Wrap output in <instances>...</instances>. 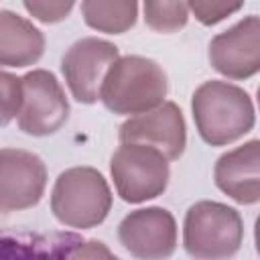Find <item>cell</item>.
<instances>
[{"instance_id":"cell-1","label":"cell","mask_w":260,"mask_h":260,"mask_svg":"<svg viewBox=\"0 0 260 260\" xmlns=\"http://www.w3.org/2000/svg\"><path fill=\"white\" fill-rule=\"evenodd\" d=\"M191 110L199 136L211 146H225L240 140L256 122L250 95L242 87L219 79L205 81L195 89Z\"/></svg>"},{"instance_id":"cell-2","label":"cell","mask_w":260,"mask_h":260,"mask_svg":"<svg viewBox=\"0 0 260 260\" xmlns=\"http://www.w3.org/2000/svg\"><path fill=\"white\" fill-rule=\"evenodd\" d=\"M167 91V75L156 61L140 55H126L118 57L108 69L100 100L112 114L136 116L160 106Z\"/></svg>"},{"instance_id":"cell-3","label":"cell","mask_w":260,"mask_h":260,"mask_svg":"<svg viewBox=\"0 0 260 260\" xmlns=\"http://www.w3.org/2000/svg\"><path fill=\"white\" fill-rule=\"evenodd\" d=\"M110 209V185L93 167H71L57 177L51 191V211L59 223L89 230L100 225Z\"/></svg>"},{"instance_id":"cell-4","label":"cell","mask_w":260,"mask_h":260,"mask_svg":"<svg viewBox=\"0 0 260 260\" xmlns=\"http://www.w3.org/2000/svg\"><path fill=\"white\" fill-rule=\"evenodd\" d=\"M244 240L240 213L219 201L193 203L183 221V246L193 258L219 260L234 256Z\"/></svg>"},{"instance_id":"cell-5","label":"cell","mask_w":260,"mask_h":260,"mask_svg":"<svg viewBox=\"0 0 260 260\" xmlns=\"http://www.w3.org/2000/svg\"><path fill=\"white\" fill-rule=\"evenodd\" d=\"M110 173L116 193L126 203H142L165 193L171 177L169 158L154 146L122 142L112 154Z\"/></svg>"},{"instance_id":"cell-6","label":"cell","mask_w":260,"mask_h":260,"mask_svg":"<svg viewBox=\"0 0 260 260\" xmlns=\"http://www.w3.org/2000/svg\"><path fill=\"white\" fill-rule=\"evenodd\" d=\"M22 79V106L18 128L30 136H49L61 130L69 118L67 95L57 77L47 69H32Z\"/></svg>"},{"instance_id":"cell-7","label":"cell","mask_w":260,"mask_h":260,"mask_svg":"<svg viewBox=\"0 0 260 260\" xmlns=\"http://www.w3.org/2000/svg\"><path fill=\"white\" fill-rule=\"evenodd\" d=\"M118 57V47L110 41L98 37L75 41L61 59V71L73 100L79 104H95L104 77Z\"/></svg>"},{"instance_id":"cell-8","label":"cell","mask_w":260,"mask_h":260,"mask_svg":"<svg viewBox=\"0 0 260 260\" xmlns=\"http://www.w3.org/2000/svg\"><path fill=\"white\" fill-rule=\"evenodd\" d=\"M47 187V167L35 152L22 148L0 150V209L22 211L37 205Z\"/></svg>"},{"instance_id":"cell-9","label":"cell","mask_w":260,"mask_h":260,"mask_svg":"<svg viewBox=\"0 0 260 260\" xmlns=\"http://www.w3.org/2000/svg\"><path fill=\"white\" fill-rule=\"evenodd\" d=\"M211 67L228 79H248L260 71V16L250 14L209 43Z\"/></svg>"},{"instance_id":"cell-10","label":"cell","mask_w":260,"mask_h":260,"mask_svg":"<svg viewBox=\"0 0 260 260\" xmlns=\"http://www.w3.org/2000/svg\"><path fill=\"white\" fill-rule=\"evenodd\" d=\"M118 240L136 258H169L177 248V221L165 207L136 209L120 221Z\"/></svg>"},{"instance_id":"cell-11","label":"cell","mask_w":260,"mask_h":260,"mask_svg":"<svg viewBox=\"0 0 260 260\" xmlns=\"http://www.w3.org/2000/svg\"><path fill=\"white\" fill-rule=\"evenodd\" d=\"M118 140L140 142L158 148L169 160H177L187 146V128L183 114L175 102H162L160 106L128 118L120 130Z\"/></svg>"},{"instance_id":"cell-12","label":"cell","mask_w":260,"mask_h":260,"mask_svg":"<svg viewBox=\"0 0 260 260\" xmlns=\"http://www.w3.org/2000/svg\"><path fill=\"white\" fill-rule=\"evenodd\" d=\"M213 181L236 203H260V140H248L221 154L213 169Z\"/></svg>"},{"instance_id":"cell-13","label":"cell","mask_w":260,"mask_h":260,"mask_svg":"<svg viewBox=\"0 0 260 260\" xmlns=\"http://www.w3.org/2000/svg\"><path fill=\"white\" fill-rule=\"evenodd\" d=\"M45 53L43 32L26 18L2 10L0 14V63L2 67L35 65Z\"/></svg>"},{"instance_id":"cell-14","label":"cell","mask_w":260,"mask_h":260,"mask_svg":"<svg viewBox=\"0 0 260 260\" xmlns=\"http://www.w3.org/2000/svg\"><path fill=\"white\" fill-rule=\"evenodd\" d=\"M83 22L106 35H122L136 24L138 0H81Z\"/></svg>"},{"instance_id":"cell-15","label":"cell","mask_w":260,"mask_h":260,"mask_svg":"<svg viewBox=\"0 0 260 260\" xmlns=\"http://www.w3.org/2000/svg\"><path fill=\"white\" fill-rule=\"evenodd\" d=\"M144 22L154 32H179L189 18L187 0H142Z\"/></svg>"},{"instance_id":"cell-16","label":"cell","mask_w":260,"mask_h":260,"mask_svg":"<svg viewBox=\"0 0 260 260\" xmlns=\"http://www.w3.org/2000/svg\"><path fill=\"white\" fill-rule=\"evenodd\" d=\"M244 2L246 0H187V6L201 24L213 26L223 18L236 14L244 6Z\"/></svg>"},{"instance_id":"cell-17","label":"cell","mask_w":260,"mask_h":260,"mask_svg":"<svg viewBox=\"0 0 260 260\" xmlns=\"http://www.w3.org/2000/svg\"><path fill=\"white\" fill-rule=\"evenodd\" d=\"M22 4L35 20L45 24H55L71 14L75 0H22Z\"/></svg>"},{"instance_id":"cell-18","label":"cell","mask_w":260,"mask_h":260,"mask_svg":"<svg viewBox=\"0 0 260 260\" xmlns=\"http://www.w3.org/2000/svg\"><path fill=\"white\" fill-rule=\"evenodd\" d=\"M0 91H2V124L6 126L12 118L18 116L22 106V79L2 71L0 75Z\"/></svg>"},{"instance_id":"cell-19","label":"cell","mask_w":260,"mask_h":260,"mask_svg":"<svg viewBox=\"0 0 260 260\" xmlns=\"http://www.w3.org/2000/svg\"><path fill=\"white\" fill-rule=\"evenodd\" d=\"M254 242H256V252L260 254V215H258L256 225H254Z\"/></svg>"},{"instance_id":"cell-20","label":"cell","mask_w":260,"mask_h":260,"mask_svg":"<svg viewBox=\"0 0 260 260\" xmlns=\"http://www.w3.org/2000/svg\"><path fill=\"white\" fill-rule=\"evenodd\" d=\"M256 95H258V108H260V85H258V93Z\"/></svg>"}]
</instances>
